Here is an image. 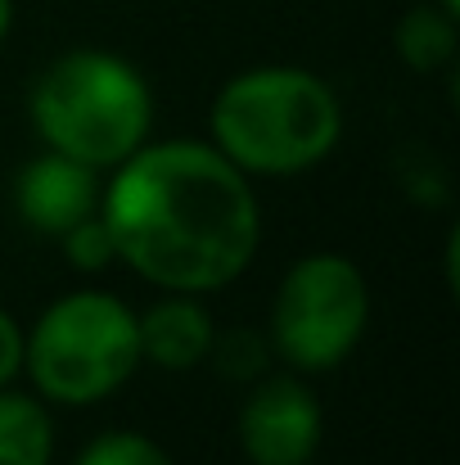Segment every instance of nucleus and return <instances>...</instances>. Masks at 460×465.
Here are the masks:
<instances>
[{
  "label": "nucleus",
  "mask_w": 460,
  "mask_h": 465,
  "mask_svg": "<svg viewBox=\"0 0 460 465\" xmlns=\"http://www.w3.org/2000/svg\"><path fill=\"white\" fill-rule=\"evenodd\" d=\"M59 240H64V253H68V262H73L77 272H100V267L118 262L113 235H109V226L100 222V213H91L86 222L68 226Z\"/></svg>",
  "instance_id": "obj_12"
},
{
  "label": "nucleus",
  "mask_w": 460,
  "mask_h": 465,
  "mask_svg": "<svg viewBox=\"0 0 460 465\" xmlns=\"http://www.w3.org/2000/svg\"><path fill=\"white\" fill-rule=\"evenodd\" d=\"M23 371V330L9 312L0 308V389Z\"/></svg>",
  "instance_id": "obj_14"
},
{
  "label": "nucleus",
  "mask_w": 460,
  "mask_h": 465,
  "mask_svg": "<svg viewBox=\"0 0 460 465\" xmlns=\"http://www.w3.org/2000/svg\"><path fill=\"white\" fill-rule=\"evenodd\" d=\"M136 334H141V357L167 371H190L212 352V321L185 294L153 303L145 316H136Z\"/></svg>",
  "instance_id": "obj_8"
},
{
  "label": "nucleus",
  "mask_w": 460,
  "mask_h": 465,
  "mask_svg": "<svg viewBox=\"0 0 460 465\" xmlns=\"http://www.w3.org/2000/svg\"><path fill=\"white\" fill-rule=\"evenodd\" d=\"M14 203H18V217L27 226H36L41 235H64L68 226L100 213V176H95V167H86L77 158L45 150L18 172Z\"/></svg>",
  "instance_id": "obj_7"
},
{
  "label": "nucleus",
  "mask_w": 460,
  "mask_h": 465,
  "mask_svg": "<svg viewBox=\"0 0 460 465\" xmlns=\"http://www.w3.org/2000/svg\"><path fill=\"white\" fill-rule=\"evenodd\" d=\"M208 357H217L221 375H230V380H253V375H262L267 343H262L258 334H230L226 343L212 339V352H208Z\"/></svg>",
  "instance_id": "obj_13"
},
{
  "label": "nucleus",
  "mask_w": 460,
  "mask_h": 465,
  "mask_svg": "<svg viewBox=\"0 0 460 465\" xmlns=\"http://www.w3.org/2000/svg\"><path fill=\"white\" fill-rule=\"evenodd\" d=\"M9 18H14V0H0V36L9 32Z\"/></svg>",
  "instance_id": "obj_15"
},
{
  "label": "nucleus",
  "mask_w": 460,
  "mask_h": 465,
  "mask_svg": "<svg viewBox=\"0 0 460 465\" xmlns=\"http://www.w3.org/2000/svg\"><path fill=\"white\" fill-rule=\"evenodd\" d=\"M438 5H443L447 14H460V0H438Z\"/></svg>",
  "instance_id": "obj_16"
},
{
  "label": "nucleus",
  "mask_w": 460,
  "mask_h": 465,
  "mask_svg": "<svg viewBox=\"0 0 460 465\" xmlns=\"http://www.w3.org/2000/svg\"><path fill=\"white\" fill-rule=\"evenodd\" d=\"M338 95L303 68H253L212 100V141L240 172L289 176L338 145Z\"/></svg>",
  "instance_id": "obj_2"
},
{
  "label": "nucleus",
  "mask_w": 460,
  "mask_h": 465,
  "mask_svg": "<svg viewBox=\"0 0 460 465\" xmlns=\"http://www.w3.org/2000/svg\"><path fill=\"white\" fill-rule=\"evenodd\" d=\"M54 425L41 402L0 389V465H50Z\"/></svg>",
  "instance_id": "obj_9"
},
{
  "label": "nucleus",
  "mask_w": 460,
  "mask_h": 465,
  "mask_svg": "<svg viewBox=\"0 0 460 465\" xmlns=\"http://www.w3.org/2000/svg\"><path fill=\"white\" fill-rule=\"evenodd\" d=\"M366 316H370V294L361 272L338 253H311L294 262L289 276L280 281L271 339L294 366L329 371L357 348Z\"/></svg>",
  "instance_id": "obj_5"
},
{
  "label": "nucleus",
  "mask_w": 460,
  "mask_h": 465,
  "mask_svg": "<svg viewBox=\"0 0 460 465\" xmlns=\"http://www.w3.org/2000/svg\"><path fill=\"white\" fill-rule=\"evenodd\" d=\"M73 465H171V457H167L153 439H145V434L113 430V434L91 439Z\"/></svg>",
  "instance_id": "obj_11"
},
{
  "label": "nucleus",
  "mask_w": 460,
  "mask_h": 465,
  "mask_svg": "<svg viewBox=\"0 0 460 465\" xmlns=\"http://www.w3.org/2000/svg\"><path fill=\"white\" fill-rule=\"evenodd\" d=\"M23 366L54 402H100L118 393L141 366L136 316L113 294L77 290L41 312L32 339H23Z\"/></svg>",
  "instance_id": "obj_4"
},
{
  "label": "nucleus",
  "mask_w": 460,
  "mask_h": 465,
  "mask_svg": "<svg viewBox=\"0 0 460 465\" xmlns=\"http://www.w3.org/2000/svg\"><path fill=\"white\" fill-rule=\"evenodd\" d=\"M100 222L118 262L171 294L230 285L258 253V203L217 145H141L100 190Z\"/></svg>",
  "instance_id": "obj_1"
},
{
  "label": "nucleus",
  "mask_w": 460,
  "mask_h": 465,
  "mask_svg": "<svg viewBox=\"0 0 460 465\" xmlns=\"http://www.w3.org/2000/svg\"><path fill=\"white\" fill-rule=\"evenodd\" d=\"M32 123L45 150L86 167H118L150 136L153 100L145 77L109 50H68L32 86Z\"/></svg>",
  "instance_id": "obj_3"
},
{
  "label": "nucleus",
  "mask_w": 460,
  "mask_h": 465,
  "mask_svg": "<svg viewBox=\"0 0 460 465\" xmlns=\"http://www.w3.org/2000/svg\"><path fill=\"white\" fill-rule=\"evenodd\" d=\"M240 443L253 465H307L320 443V402L289 380H262L240 411Z\"/></svg>",
  "instance_id": "obj_6"
},
{
  "label": "nucleus",
  "mask_w": 460,
  "mask_h": 465,
  "mask_svg": "<svg viewBox=\"0 0 460 465\" xmlns=\"http://www.w3.org/2000/svg\"><path fill=\"white\" fill-rule=\"evenodd\" d=\"M397 54L416 68L429 73L438 64H447L456 54V14H447L443 5H420L397 23Z\"/></svg>",
  "instance_id": "obj_10"
}]
</instances>
